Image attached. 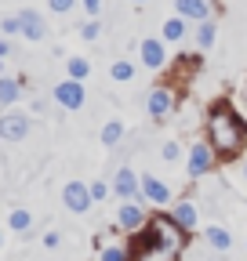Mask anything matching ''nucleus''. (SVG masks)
Listing matches in <instances>:
<instances>
[{"label":"nucleus","instance_id":"nucleus-1","mask_svg":"<svg viewBox=\"0 0 247 261\" xmlns=\"http://www.w3.org/2000/svg\"><path fill=\"white\" fill-rule=\"evenodd\" d=\"M204 130H207V145L214 149L218 160H233L240 156L243 142H247V123L233 113L229 102H214L207 120H204Z\"/></svg>","mask_w":247,"mask_h":261},{"label":"nucleus","instance_id":"nucleus-2","mask_svg":"<svg viewBox=\"0 0 247 261\" xmlns=\"http://www.w3.org/2000/svg\"><path fill=\"white\" fill-rule=\"evenodd\" d=\"M178 257H182L178 247L157 240L145 225L138 228V236H135V243H131V261H178Z\"/></svg>","mask_w":247,"mask_h":261},{"label":"nucleus","instance_id":"nucleus-3","mask_svg":"<svg viewBox=\"0 0 247 261\" xmlns=\"http://www.w3.org/2000/svg\"><path fill=\"white\" fill-rule=\"evenodd\" d=\"M62 203H66L73 214H87L91 211V185L87 181H80V178H69L66 181V189H62Z\"/></svg>","mask_w":247,"mask_h":261},{"label":"nucleus","instance_id":"nucleus-4","mask_svg":"<svg viewBox=\"0 0 247 261\" xmlns=\"http://www.w3.org/2000/svg\"><path fill=\"white\" fill-rule=\"evenodd\" d=\"M214 149L207 145V142H196L193 149H189V160H185V174L189 178H204V174H211L214 171Z\"/></svg>","mask_w":247,"mask_h":261},{"label":"nucleus","instance_id":"nucleus-5","mask_svg":"<svg viewBox=\"0 0 247 261\" xmlns=\"http://www.w3.org/2000/svg\"><path fill=\"white\" fill-rule=\"evenodd\" d=\"M29 127H33V120H29L26 113H18V109H11V113L0 116V138L4 142H22L29 135Z\"/></svg>","mask_w":247,"mask_h":261},{"label":"nucleus","instance_id":"nucleus-6","mask_svg":"<svg viewBox=\"0 0 247 261\" xmlns=\"http://www.w3.org/2000/svg\"><path fill=\"white\" fill-rule=\"evenodd\" d=\"M145 109H149V116H153V120H167V116H171V109H175V94H171V87H167V84L153 87V91H149V98H145Z\"/></svg>","mask_w":247,"mask_h":261},{"label":"nucleus","instance_id":"nucleus-7","mask_svg":"<svg viewBox=\"0 0 247 261\" xmlns=\"http://www.w3.org/2000/svg\"><path fill=\"white\" fill-rule=\"evenodd\" d=\"M113 192L120 196V200H138L142 196V174H135L131 167H120L113 174Z\"/></svg>","mask_w":247,"mask_h":261},{"label":"nucleus","instance_id":"nucleus-8","mask_svg":"<svg viewBox=\"0 0 247 261\" xmlns=\"http://www.w3.org/2000/svg\"><path fill=\"white\" fill-rule=\"evenodd\" d=\"M145 221H149V218H145L142 200H124V203H120V211H116V225H120V228H128V232H138Z\"/></svg>","mask_w":247,"mask_h":261},{"label":"nucleus","instance_id":"nucleus-9","mask_svg":"<svg viewBox=\"0 0 247 261\" xmlns=\"http://www.w3.org/2000/svg\"><path fill=\"white\" fill-rule=\"evenodd\" d=\"M55 102H58L62 109H80V106H84V84H80V80H62V84L55 87Z\"/></svg>","mask_w":247,"mask_h":261},{"label":"nucleus","instance_id":"nucleus-10","mask_svg":"<svg viewBox=\"0 0 247 261\" xmlns=\"http://www.w3.org/2000/svg\"><path fill=\"white\" fill-rule=\"evenodd\" d=\"M142 203H157V207H164V203H171V189L160 181V178H153V174H142V196H138Z\"/></svg>","mask_w":247,"mask_h":261},{"label":"nucleus","instance_id":"nucleus-11","mask_svg":"<svg viewBox=\"0 0 247 261\" xmlns=\"http://www.w3.org/2000/svg\"><path fill=\"white\" fill-rule=\"evenodd\" d=\"M138 58H142V65H149V69H164L167 65V51H164V44L157 37H149V40L138 44Z\"/></svg>","mask_w":247,"mask_h":261},{"label":"nucleus","instance_id":"nucleus-12","mask_svg":"<svg viewBox=\"0 0 247 261\" xmlns=\"http://www.w3.org/2000/svg\"><path fill=\"white\" fill-rule=\"evenodd\" d=\"M175 11L185 22H207L211 18V4H207V0H175Z\"/></svg>","mask_w":247,"mask_h":261},{"label":"nucleus","instance_id":"nucleus-13","mask_svg":"<svg viewBox=\"0 0 247 261\" xmlns=\"http://www.w3.org/2000/svg\"><path fill=\"white\" fill-rule=\"evenodd\" d=\"M18 18H22V37H26V40H44V37H47V25H44V18H40L33 8L18 11Z\"/></svg>","mask_w":247,"mask_h":261},{"label":"nucleus","instance_id":"nucleus-14","mask_svg":"<svg viewBox=\"0 0 247 261\" xmlns=\"http://www.w3.org/2000/svg\"><path fill=\"white\" fill-rule=\"evenodd\" d=\"M171 218L185 228V232H193L196 228V203H189V200H178L175 207H171Z\"/></svg>","mask_w":247,"mask_h":261},{"label":"nucleus","instance_id":"nucleus-15","mask_svg":"<svg viewBox=\"0 0 247 261\" xmlns=\"http://www.w3.org/2000/svg\"><path fill=\"white\" fill-rule=\"evenodd\" d=\"M204 240H207V247H211V250H218V254H226V250L233 247V236H229V228H222V225H207Z\"/></svg>","mask_w":247,"mask_h":261},{"label":"nucleus","instance_id":"nucleus-16","mask_svg":"<svg viewBox=\"0 0 247 261\" xmlns=\"http://www.w3.org/2000/svg\"><path fill=\"white\" fill-rule=\"evenodd\" d=\"M8 228H11V232H29V228H33V214H29L26 207H11Z\"/></svg>","mask_w":247,"mask_h":261},{"label":"nucleus","instance_id":"nucleus-17","mask_svg":"<svg viewBox=\"0 0 247 261\" xmlns=\"http://www.w3.org/2000/svg\"><path fill=\"white\" fill-rule=\"evenodd\" d=\"M22 98V84L15 76H0V106H11Z\"/></svg>","mask_w":247,"mask_h":261},{"label":"nucleus","instance_id":"nucleus-18","mask_svg":"<svg viewBox=\"0 0 247 261\" xmlns=\"http://www.w3.org/2000/svg\"><path fill=\"white\" fill-rule=\"evenodd\" d=\"M120 138H124V123L120 120H109L102 130H98V142L106 145V149H113V145H120Z\"/></svg>","mask_w":247,"mask_h":261},{"label":"nucleus","instance_id":"nucleus-19","mask_svg":"<svg viewBox=\"0 0 247 261\" xmlns=\"http://www.w3.org/2000/svg\"><path fill=\"white\" fill-rule=\"evenodd\" d=\"M109 76H113L116 84H131V80H135V62H128V58L113 62V65H109Z\"/></svg>","mask_w":247,"mask_h":261},{"label":"nucleus","instance_id":"nucleus-20","mask_svg":"<svg viewBox=\"0 0 247 261\" xmlns=\"http://www.w3.org/2000/svg\"><path fill=\"white\" fill-rule=\"evenodd\" d=\"M214 37H218V25H214L211 18H207V22H200V29H196V47H204V51H207V47L214 44Z\"/></svg>","mask_w":247,"mask_h":261},{"label":"nucleus","instance_id":"nucleus-21","mask_svg":"<svg viewBox=\"0 0 247 261\" xmlns=\"http://www.w3.org/2000/svg\"><path fill=\"white\" fill-rule=\"evenodd\" d=\"M182 37H185V18H182V15L167 18V22H164V40L175 44V40H182Z\"/></svg>","mask_w":247,"mask_h":261},{"label":"nucleus","instance_id":"nucleus-22","mask_svg":"<svg viewBox=\"0 0 247 261\" xmlns=\"http://www.w3.org/2000/svg\"><path fill=\"white\" fill-rule=\"evenodd\" d=\"M66 69H69V80H84V76L91 73V62H87V58H69Z\"/></svg>","mask_w":247,"mask_h":261},{"label":"nucleus","instance_id":"nucleus-23","mask_svg":"<svg viewBox=\"0 0 247 261\" xmlns=\"http://www.w3.org/2000/svg\"><path fill=\"white\" fill-rule=\"evenodd\" d=\"M98 261H131V250H124V247H102Z\"/></svg>","mask_w":247,"mask_h":261},{"label":"nucleus","instance_id":"nucleus-24","mask_svg":"<svg viewBox=\"0 0 247 261\" xmlns=\"http://www.w3.org/2000/svg\"><path fill=\"white\" fill-rule=\"evenodd\" d=\"M80 37H84V40H98V37H102V22H98V18H87V22L80 25Z\"/></svg>","mask_w":247,"mask_h":261},{"label":"nucleus","instance_id":"nucleus-25","mask_svg":"<svg viewBox=\"0 0 247 261\" xmlns=\"http://www.w3.org/2000/svg\"><path fill=\"white\" fill-rule=\"evenodd\" d=\"M0 33H8V37L22 33V18L18 15H4V18H0Z\"/></svg>","mask_w":247,"mask_h":261},{"label":"nucleus","instance_id":"nucleus-26","mask_svg":"<svg viewBox=\"0 0 247 261\" xmlns=\"http://www.w3.org/2000/svg\"><path fill=\"white\" fill-rule=\"evenodd\" d=\"M109 192H113V185H106V181H91V200H98V203H102Z\"/></svg>","mask_w":247,"mask_h":261},{"label":"nucleus","instance_id":"nucleus-27","mask_svg":"<svg viewBox=\"0 0 247 261\" xmlns=\"http://www.w3.org/2000/svg\"><path fill=\"white\" fill-rule=\"evenodd\" d=\"M160 156H164L167 163H175V160L182 156V145H178V142H164V149H160Z\"/></svg>","mask_w":247,"mask_h":261},{"label":"nucleus","instance_id":"nucleus-28","mask_svg":"<svg viewBox=\"0 0 247 261\" xmlns=\"http://www.w3.org/2000/svg\"><path fill=\"white\" fill-rule=\"evenodd\" d=\"M77 4H80V0H47V8L58 11V15H62V11H73Z\"/></svg>","mask_w":247,"mask_h":261},{"label":"nucleus","instance_id":"nucleus-29","mask_svg":"<svg viewBox=\"0 0 247 261\" xmlns=\"http://www.w3.org/2000/svg\"><path fill=\"white\" fill-rule=\"evenodd\" d=\"M80 8H84L91 18H98V11H102V0H80Z\"/></svg>","mask_w":247,"mask_h":261},{"label":"nucleus","instance_id":"nucleus-30","mask_svg":"<svg viewBox=\"0 0 247 261\" xmlns=\"http://www.w3.org/2000/svg\"><path fill=\"white\" fill-rule=\"evenodd\" d=\"M58 243H62V232H47V236H44V247H47V250H55Z\"/></svg>","mask_w":247,"mask_h":261},{"label":"nucleus","instance_id":"nucleus-31","mask_svg":"<svg viewBox=\"0 0 247 261\" xmlns=\"http://www.w3.org/2000/svg\"><path fill=\"white\" fill-rule=\"evenodd\" d=\"M8 55H11V44H8V40H0V58H8Z\"/></svg>","mask_w":247,"mask_h":261},{"label":"nucleus","instance_id":"nucleus-32","mask_svg":"<svg viewBox=\"0 0 247 261\" xmlns=\"http://www.w3.org/2000/svg\"><path fill=\"white\" fill-rule=\"evenodd\" d=\"M243 178H247V163H243Z\"/></svg>","mask_w":247,"mask_h":261},{"label":"nucleus","instance_id":"nucleus-33","mask_svg":"<svg viewBox=\"0 0 247 261\" xmlns=\"http://www.w3.org/2000/svg\"><path fill=\"white\" fill-rule=\"evenodd\" d=\"M135 4H145V0H135Z\"/></svg>","mask_w":247,"mask_h":261},{"label":"nucleus","instance_id":"nucleus-34","mask_svg":"<svg viewBox=\"0 0 247 261\" xmlns=\"http://www.w3.org/2000/svg\"><path fill=\"white\" fill-rule=\"evenodd\" d=\"M0 243H4V236H0Z\"/></svg>","mask_w":247,"mask_h":261}]
</instances>
